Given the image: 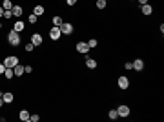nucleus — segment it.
<instances>
[{
    "label": "nucleus",
    "instance_id": "f257e3e1",
    "mask_svg": "<svg viewBox=\"0 0 164 122\" xmlns=\"http://www.w3.org/2000/svg\"><path fill=\"white\" fill-rule=\"evenodd\" d=\"M7 42H9V46L17 47L18 44H20V33H17L15 29H11V31L7 33Z\"/></svg>",
    "mask_w": 164,
    "mask_h": 122
},
{
    "label": "nucleus",
    "instance_id": "f03ea898",
    "mask_svg": "<svg viewBox=\"0 0 164 122\" xmlns=\"http://www.w3.org/2000/svg\"><path fill=\"white\" fill-rule=\"evenodd\" d=\"M2 64L6 66V67H15V66L18 64V58H17V57H13V55H9V57L4 58V62H2Z\"/></svg>",
    "mask_w": 164,
    "mask_h": 122
},
{
    "label": "nucleus",
    "instance_id": "7ed1b4c3",
    "mask_svg": "<svg viewBox=\"0 0 164 122\" xmlns=\"http://www.w3.org/2000/svg\"><path fill=\"white\" fill-rule=\"evenodd\" d=\"M60 37H62V31H60V27L53 26L51 29H49V38H51V40H58Z\"/></svg>",
    "mask_w": 164,
    "mask_h": 122
},
{
    "label": "nucleus",
    "instance_id": "20e7f679",
    "mask_svg": "<svg viewBox=\"0 0 164 122\" xmlns=\"http://www.w3.org/2000/svg\"><path fill=\"white\" fill-rule=\"evenodd\" d=\"M117 113H118V117H130L131 109H130V106H126V104H120V106L117 108Z\"/></svg>",
    "mask_w": 164,
    "mask_h": 122
},
{
    "label": "nucleus",
    "instance_id": "39448f33",
    "mask_svg": "<svg viewBox=\"0 0 164 122\" xmlns=\"http://www.w3.org/2000/svg\"><path fill=\"white\" fill-rule=\"evenodd\" d=\"M117 86L120 87V89H128V87H130V79H128V77H118Z\"/></svg>",
    "mask_w": 164,
    "mask_h": 122
},
{
    "label": "nucleus",
    "instance_id": "423d86ee",
    "mask_svg": "<svg viewBox=\"0 0 164 122\" xmlns=\"http://www.w3.org/2000/svg\"><path fill=\"white\" fill-rule=\"evenodd\" d=\"M131 69H135V71H142L144 69V60L142 58H135V60L131 62Z\"/></svg>",
    "mask_w": 164,
    "mask_h": 122
},
{
    "label": "nucleus",
    "instance_id": "0eeeda50",
    "mask_svg": "<svg viewBox=\"0 0 164 122\" xmlns=\"http://www.w3.org/2000/svg\"><path fill=\"white\" fill-rule=\"evenodd\" d=\"M60 31H62V35H71V33H73V26L69 22H62Z\"/></svg>",
    "mask_w": 164,
    "mask_h": 122
},
{
    "label": "nucleus",
    "instance_id": "6e6552de",
    "mask_svg": "<svg viewBox=\"0 0 164 122\" xmlns=\"http://www.w3.org/2000/svg\"><path fill=\"white\" fill-rule=\"evenodd\" d=\"M77 51L82 53V55H88V51H89L88 42H78V44H77Z\"/></svg>",
    "mask_w": 164,
    "mask_h": 122
},
{
    "label": "nucleus",
    "instance_id": "1a4fd4ad",
    "mask_svg": "<svg viewBox=\"0 0 164 122\" xmlns=\"http://www.w3.org/2000/svg\"><path fill=\"white\" fill-rule=\"evenodd\" d=\"M31 42L35 44V47H37V46H42V44H44V38H42L40 33H35V35L31 37Z\"/></svg>",
    "mask_w": 164,
    "mask_h": 122
},
{
    "label": "nucleus",
    "instance_id": "9d476101",
    "mask_svg": "<svg viewBox=\"0 0 164 122\" xmlns=\"http://www.w3.org/2000/svg\"><path fill=\"white\" fill-rule=\"evenodd\" d=\"M2 100H4V104H11V102L15 100V95L11 93V91H6V93H2Z\"/></svg>",
    "mask_w": 164,
    "mask_h": 122
},
{
    "label": "nucleus",
    "instance_id": "9b49d317",
    "mask_svg": "<svg viewBox=\"0 0 164 122\" xmlns=\"http://www.w3.org/2000/svg\"><path fill=\"white\" fill-rule=\"evenodd\" d=\"M141 11H142V15H146V17H150V15L153 13V7L150 6V4H144V6L141 7Z\"/></svg>",
    "mask_w": 164,
    "mask_h": 122
},
{
    "label": "nucleus",
    "instance_id": "f8f14e48",
    "mask_svg": "<svg viewBox=\"0 0 164 122\" xmlns=\"http://www.w3.org/2000/svg\"><path fill=\"white\" fill-rule=\"evenodd\" d=\"M18 119H20L22 122H29V111L27 109H22L20 113H18Z\"/></svg>",
    "mask_w": 164,
    "mask_h": 122
},
{
    "label": "nucleus",
    "instance_id": "ddd939ff",
    "mask_svg": "<svg viewBox=\"0 0 164 122\" xmlns=\"http://www.w3.org/2000/svg\"><path fill=\"white\" fill-rule=\"evenodd\" d=\"M22 11H24V9H22V6H13V9H11V13H13V17H22Z\"/></svg>",
    "mask_w": 164,
    "mask_h": 122
},
{
    "label": "nucleus",
    "instance_id": "4468645a",
    "mask_svg": "<svg viewBox=\"0 0 164 122\" xmlns=\"http://www.w3.org/2000/svg\"><path fill=\"white\" fill-rule=\"evenodd\" d=\"M13 71H15V77H22L24 75V66L22 64H17L13 67Z\"/></svg>",
    "mask_w": 164,
    "mask_h": 122
},
{
    "label": "nucleus",
    "instance_id": "2eb2a0df",
    "mask_svg": "<svg viewBox=\"0 0 164 122\" xmlns=\"http://www.w3.org/2000/svg\"><path fill=\"white\" fill-rule=\"evenodd\" d=\"M86 66L89 67V69H95V67H97V60H95V58H86Z\"/></svg>",
    "mask_w": 164,
    "mask_h": 122
},
{
    "label": "nucleus",
    "instance_id": "dca6fc26",
    "mask_svg": "<svg viewBox=\"0 0 164 122\" xmlns=\"http://www.w3.org/2000/svg\"><path fill=\"white\" fill-rule=\"evenodd\" d=\"M4 77H6L7 80H11L13 77H15V71H13V67H6V71H4Z\"/></svg>",
    "mask_w": 164,
    "mask_h": 122
},
{
    "label": "nucleus",
    "instance_id": "f3484780",
    "mask_svg": "<svg viewBox=\"0 0 164 122\" xmlns=\"http://www.w3.org/2000/svg\"><path fill=\"white\" fill-rule=\"evenodd\" d=\"M24 26H26V24H24L22 20H17V22H15V26H13V29H15L17 33H20L22 29H24Z\"/></svg>",
    "mask_w": 164,
    "mask_h": 122
},
{
    "label": "nucleus",
    "instance_id": "a211bd4d",
    "mask_svg": "<svg viewBox=\"0 0 164 122\" xmlns=\"http://www.w3.org/2000/svg\"><path fill=\"white\" fill-rule=\"evenodd\" d=\"M33 15H37V17H42V15H44V6H35Z\"/></svg>",
    "mask_w": 164,
    "mask_h": 122
},
{
    "label": "nucleus",
    "instance_id": "6ab92c4d",
    "mask_svg": "<svg viewBox=\"0 0 164 122\" xmlns=\"http://www.w3.org/2000/svg\"><path fill=\"white\" fill-rule=\"evenodd\" d=\"M62 17H60V15H57V17H53V26H57V27H60L62 26Z\"/></svg>",
    "mask_w": 164,
    "mask_h": 122
},
{
    "label": "nucleus",
    "instance_id": "aec40b11",
    "mask_svg": "<svg viewBox=\"0 0 164 122\" xmlns=\"http://www.w3.org/2000/svg\"><path fill=\"white\" fill-rule=\"evenodd\" d=\"M2 7H4V9H13V2H11V0H4Z\"/></svg>",
    "mask_w": 164,
    "mask_h": 122
},
{
    "label": "nucleus",
    "instance_id": "412c9836",
    "mask_svg": "<svg viewBox=\"0 0 164 122\" xmlns=\"http://www.w3.org/2000/svg\"><path fill=\"white\" fill-rule=\"evenodd\" d=\"M108 117H109V119H111V120L118 119V113H117V109H111V111H109V113H108Z\"/></svg>",
    "mask_w": 164,
    "mask_h": 122
},
{
    "label": "nucleus",
    "instance_id": "4be33fe9",
    "mask_svg": "<svg viewBox=\"0 0 164 122\" xmlns=\"http://www.w3.org/2000/svg\"><path fill=\"white\" fill-rule=\"evenodd\" d=\"M106 6H108L106 0H97V7H98V9H104Z\"/></svg>",
    "mask_w": 164,
    "mask_h": 122
},
{
    "label": "nucleus",
    "instance_id": "5701e85b",
    "mask_svg": "<svg viewBox=\"0 0 164 122\" xmlns=\"http://www.w3.org/2000/svg\"><path fill=\"white\" fill-rule=\"evenodd\" d=\"M97 44H98V42L95 40V38H91V40H89V42H88V46H89V49H93V47H97Z\"/></svg>",
    "mask_w": 164,
    "mask_h": 122
},
{
    "label": "nucleus",
    "instance_id": "b1692460",
    "mask_svg": "<svg viewBox=\"0 0 164 122\" xmlns=\"http://www.w3.org/2000/svg\"><path fill=\"white\" fill-rule=\"evenodd\" d=\"M29 120H31V122H38V120H40V117H38L37 113H33V115H29Z\"/></svg>",
    "mask_w": 164,
    "mask_h": 122
},
{
    "label": "nucleus",
    "instance_id": "393cba45",
    "mask_svg": "<svg viewBox=\"0 0 164 122\" xmlns=\"http://www.w3.org/2000/svg\"><path fill=\"white\" fill-rule=\"evenodd\" d=\"M33 49H35V44H33V42H29V44H26V51H27V53H31Z\"/></svg>",
    "mask_w": 164,
    "mask_h": 122
},
{
    "label": "nucleus",
    "instance_id": "a878e982",
    "mask_svg": "<svg viewBox=\"0 0 164 122\" xmlns=\"http://www.w3.org/2000/svg\"><path fill=\"white\" fill-rule=\"evenodd\" d=\"M11 17H13L11 9H4V18H11Z\"/></svg>",
    "mask_w": 164,
    "mask_h": 122
},
{
    "label": "nucleus",
    "instance_id": "bb28decb",
    "mask_svg": "<svg viewBox=\"0 0 164 122\" xmlns=\"http://www.w3.org/2000/svg\"><path fill=\"white\" fill-rule=\"evenodd\" d=\"M37 20H38L37 15H29V24H37Z\"/></svg>",
    "mask_w": 164,
    "mask_h": 122
},
{
    "label": "nucleus",
    "instance_id": "cd10ccee",
    "mask_svg": "<svg viewBox=\"0 0 164 122\" xmlns=\"http://www.w3.org/2000/svg\"><path fill=\"white\" fill-rule=\"evenodd\" d=\"M31 71H33L31 66H24V73H31Z\"/></svg>",
    "mask_w": 164,
    "mask_h": 122
},
{
    "label": "nucleus",
    "instance_id": "c85d7f7f",
    "mask_svg": "<svg viewBox=\"0 0 164 122\" xmlns=\"http://www.w3.org/2000/svg\"><path fill=\"white\" fill-rule=\"evenodd\" d=\"M66 2H68V6H75L77 0H66Z\"/></svg>",
    "mask_w": 164,
    "mask_h": 122
},
{
    "label": "nucleus",
    "instance_id": "c756f323",
    "mask_svg": "<svg viewBox=\"0 0 164 122\" xmlns=\"http://www.w3.org/2000/svg\"><path fill=\"white\" fill-rule=\"evenodd\" d=\"M4 71H6V66H4V64H0V75H4Z\"/></svg>",
    "mask_w": 164,
    "mask_h": 122
},
{
    "label": "nucleus",
    "instance_id": "7c9ffc66",
    "mask_svg": "<svg viewBox=\"0 0 164 122\" xmlns=\"http://www.w3.org/2000/svg\"><path fill=\"white\" fill-rule=\"evenodd\" d=\"M139 4H141V6H144V4H148V0H139Z\"/></svg>",
    "mask_w": 164,
    "mask_h": 122
},
{
    "label": "nucleus",
    "instance_id": "2f4dec72",
    "mask_svg": "<svg viewBox=\"0 0 164 122\" xmlns=\"http://www.w3.org/2000/svg\"><path fill=\"white\" fill-rule=\"evenodd\" d=\"M4 17V7H0V18Z\"/></svg>",
    "mask_w": 164,
    "mask_h": 122
},
{
    "label": "nucleus",
    "instance_id": "473e14b6",
    "mask_svg": "<svg viewBox=\"0 0 164 122\" xmlns=\"http://www.w3.org/2000/svg\"><path fill=\"white\" fill-rule=\"evenodd\" d=\"M2 106H4V100H2V97H0V108H2Z\"/></svg>",
    "mask_w": 164,
    "mask_h": 122
},
{
    "label": "nucleus",
    "instance_id": "72a5a7b5",
    "mask_svg": "<svg viewBox=\"0 0 164 122\" xmlns=\"http://www.w3.org/2000/svg\"><path fill=\"white\" fill-rule=\"evenodd\" d=\"M0 29H2V24H0Z\"/></svg>",
    "mask_w": 164,
    "mask_h": 122
},
{
    "label": "nucleus",
    "instance_id": "f704fd0d",
    "mask_svg": "<svg viewBox=\"0 0 164 122\" xmlns=\"http://www.w3.org/2000/svg\"><path fill=\"white\" fill-rule=\"evenodd\" d=\"M106 2H108V0H106Z\"/></svg>",
    "mask_w": 164,
    "mask_h": 122
}]
</instances>
